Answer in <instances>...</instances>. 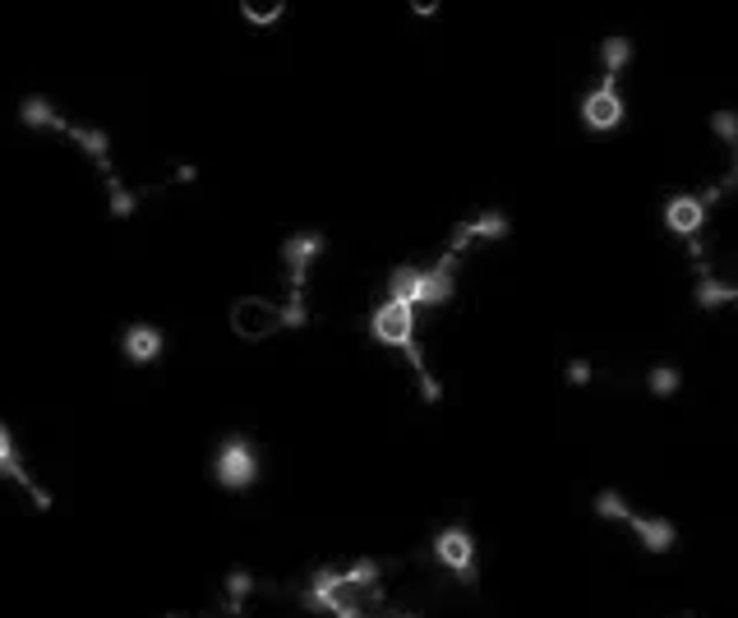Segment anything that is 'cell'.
<instances>
[{
  "instance_id": "5bb4252c",
  "label": "cell",
  "mask_w": 738,
  "mask_h": 618,
  "mask_svg": "<svg viewBox=\"0 0 738 618\" xmlns=\"http://www.w3.org/2000/svg\"><path fill=\"white\" fill-rule=\"evenodd\" d=\"M282 14H286V0H273V5L240 0V19H245L250 28H273V24H282Z\"/></svg>"
},
{
  "instance_id": "ba28073f",
  "label": "cell",
  "mask_w": 738,
  "mask_h": 618,
  "mask_svg": "<svg viewBox=\"0 0 738 618\" xmlns=\"http://www.w3.org/2000/svg\"><path fill=\"white\" fill-rule=\"evenodd\" d=\"M162 333H157L153 323H130L125 328V337H120V351H125V360L130 365H153L157 356H162Z\"/></svg>"
},
{
  "instance_id": "277c9868",
  "label": "cell",
  "mask_w": 738,
  "mask_h": 618,
  "mask_svg": "<svg viewBox=\"0 0 738 618\" xmlns=\"http://www.w3.org/2000/svg\"><path fill=\"white\" fill-rule=\"evenodd\" d=\"M623 93H619V79H605L596 93H586L582 102V120L586 130H619L623 125Z\"/></svg>"
},
{
  "instance_id": "4fadbf2b",
  "label": "cell",
  "mask_w": 738,
  "mask_h": 618,
  "mask_svg": "<svg viewBox=\"0 0 738 618\" xmlns=\"http://www.w3.org/2000/svg\"><path fill=\"white\" fill-rule=\"evenodd\" d=\"M628 60H632V42L623 33L605 37V47H600V65H605V79H619L623 70H628Z\"/></svg>"
},
{
  "instance_id": "3957f363",
  "label": "cell",
  "mask_w": 738,
  "mask_h": 618,
  "mask_svg": "<svg viewBox=\"0 0 738 618\" xmlns=\"http://www.w3.org/2000/svg\"><path fill=\"white\" fill-rule=\"evenodd\" d=\"M369 328H374V337H379L383 346L411 351V346H416V305H406V300H383V305L374 309Z\"/></svg>"
},
{
  "instance_id": "ffe728a7",
  "label": "cell",
  "mask_w": 738,
  "mask_h": 618,
  "mask_svg": "<svg viewBox=\"0 0 738 618\" xmlns=\"http://www.w3.org/2000/svg\"><path fill=\"white\" fill-rule=\"evenodd\" d=\"M729 180H738V148H734V176H729Z\"/></svg>"
},
{
  "instance_id": "30bf717a",
  "label": "cell",
  "mask_w": 738,
  "mask_h": 618,
  "mask_svg": "<svg viewBox=\"0 0 738 618\" xmlns=\"http://www.w3.org/2000/svg\"><path fill=\"white\" fill-rule=\"evenodd\" d=\"M453 296V254L443 263H434V268H425V286H420V305H443V300Z\"/></svg>"
},
{
  "instance_id": "52a82bcc",
  "label": "cell",
  "mask_w": 738,
  "mask_h": 618,
  "mask_svg": "<svg viewBox=\"0 0 738 618\" xmlns=\"http://www.w3.org/2000/svg\"><path fill=\"white\" fill-rule=\"evenodd\" d=\"M434 559L453 572H471V563H476V540H471L462 526H448V531H439V540H434Z\"/></svg>"
},
{
  "instance_id": "d6986e66",
  "label": "cell",
  "mask_w": 738,
  "mask_h": 618,
  "mask_svg": "<svg viewBox=\"0 0 738 618\" xmlns=\"http://www.w3.org/2000/svg\"><path fill=\"white\" fill-rule=\"evenodd\" d=\"M591 379H596V369L586 365V360H572V365H568V383H577V388H586V383H591Z\"/></svg>"
},
{
  "instance_id": "8992f818",
  "label": "cell",
  "mask_w": 738,
  "mask_h": 618,
  "mask_svg": "<svg viewBox=\"0 0 738 618\" xmlns=\"http://www.w3.org/2000/svg\"><path fill=\"white\" fill-rule=\"evenodd\" d=\"M665 226L674 236H697L706 226V199L702 194H674L665 203Z\"/></svg>"
},
{
  "instance_id": "7a4b0ae2",
  "label": "cell",
  "mask_w": 738,
  "mask_h": 618,
  "mask_svg": "<svg viewBox=\"0 0 738 618\" xmlns=\"http://www.w3.org/2000/svg\"><path fill=\"white\" fill-rule=\"evenodd\" d=\"M217 485L222 489H245L259 480V457H254V443L250 439H227L217 448Z\"/></svg>"
},
{
  "instance_id": "7c38bea8",
  "label": "cell",
  "mask_w": 738,
  "mask_h": 618,
  "mask_svg": "<svg viewBox=\"0 0 738 618\" xmlns=\"http://www.w3.org/2000/svg\"><path fill=\"white\" fill-rule=\"evenodd\" d=\"M19 116H24L28 130H56V134H65V125H70V120L60 116V111L51 107V102H42V97H28Z\"/></svg>"
},
{
  "instance_id": "8fae6325",
  "label": "cell",
  "mask_w": 738,
  "mask_h": 618,
  "mask_svg": "<svg viewBox=\"0 0 738 618\" xmlns=\"http://www.w3.org/2000/svg\"><path fill=\"white\" fill-rule=\"evenodd\" d=\"M420 286H425V268H416V263L393 268V277H388V300H406V305L420 309Z\"/></svg>"
},
{
  "instance_id": "5b68a950",
  "label": "cell",
  "mask_w": 738,
  "mask_h": 618,
  "mask_svg": "<svg viewBox=\"0 0 738 618\" xmlns=\"http://www.w3.org/2000/svg\"><path fill=\"white\" fill-rule=\"evenodd\" d=\"M282 254H286V268H291V296H305V277H310V263L323 254V236L319 231L291 236Z\"/></svg>"
},
{
  "instance_id": "9c48e42d",
  "label": "cell",
  "mask_w": 738,
  "mask_h": 618,
  "mask_svg": "<svg viewBox=\"0 0 738 618\" xmlns=\"http://www.w3.org/2000/svg\"><path fill=\"white\" fill-rule=\"evenodd\" d=\"M628 531L637 535V545L651 549V554H669V549H674V522H665V517H637V512H632Z\"/></svg>"
},
{
  "instance_id": "2e32d148",
  "label": "cell",
  "mask_w": 738,
  "mask_h": 618,
  "mask_svg": "<svg viewBox=\"0 0 738 618\" xmlns=\"http://www.w3.org/2000/svg\"><path fill=\"white\" fill-rule=\"evenodd\" d=\"M679 383H683V374L674 365H655L651 374H646V388H651V397H674V393H679Z\"/></svg>"
},
{
  "instance_id": "9a60e30c",
  "label": "cell",
  "mask_w": 738,
  "mask_h": 618,
  "mask_svg": "<svg viewBox=\"0 0 738 618\" xmlns=\"http://www.w3.org/2000/svg\"><path fill=\"white\" fill-rule=\"evenodd\" d=\"M596 517H605V522H623L628 526L632 522V508H628V499H623L619 489H605L596 499Z\"/></svg>"
},
{
  "instance_id": "ac0fdd59",
  "label": "cell",
  "mask_w": 738,
  "mask_h": 618,
  "mask_svg": "<svg viewBox=\"0 0 738 618\" xmlns=\"http://www.w3.org/2000/svg\"><path fill=\"white\" fill-rule=\"evenodd\" d=\"M711 130L720 134V139H725L729 148H738V111H729V107H725V111H715V116H711Z\"/></svg>"
},
{
  "instance_id": "e0dca14e",
  "label": "cell",
  "mask_w": 738,
  "mask_h": 618,
  "mask_svg": "<svg viewBox=\"0 0 738 618\" xmlns=\"http://www.w3.org/2000/svg\"><path fill=\"white\" fill-rule=\"evenodd\" d=\"M738 300V286L729 282H702L697 286V305L702 309H720V305H734Z\"/></svg>"
},
{
  "instance_id": "6da1fadb",
  "label": "cell",
  "mask_w": 738,
  "mask_h": 618,
  "mask_svg": "<svg viewBox=\"0 0 738 618\" xmlns=\"http://www.w3.org/2000/svg\"><path fill=\"white\" fill-rule=\"evenodd\" d=\"M227 323H231V333L245 337V342H268V337L291 328L286 305H277V300H268V296H240L236 305H231Z\"/></svg>"
}]
</instances>
